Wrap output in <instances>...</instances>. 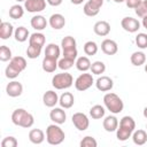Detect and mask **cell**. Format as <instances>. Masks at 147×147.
Listing matches in <instances>:
<instances>
[{
	"label": "cell",
	"instance_id": "d590c367",
	"mask_svg": "<svg viewBox=\"0 0 147 147\" xmlns=\"http://www.w3.org/2000/svg\"><path fill=\"white\" fill-rule=\"evenodd\" d=\"M91 72L93 75H101L106 71V64L102 61H95L91 64Z\"/></svg>",
	"mask_w": 147,
	"mask_h": 147
},
{
	"label": "cell",
	"instance_id": "2e32d148",
	"mask_svg": "<svg viewBox=\"0 0 147 147\" xmlns=\"http://www.w3.org/2000/svg\"><path fill=\"white\" fill-rule=\"evenodd\" d=\"M48 24L51 25V28H53L54 30H61L62 28H64L65 25V18L62 14H53L49 20H48Z\"/></svg>",
	"mask_w": 147,
	"mask_h": 147
},
{
	"label": "cell",
	"instance_id": "f6af8a7d",
	"mask_svg": "<svg viewBox=\"0 0 147 147\" xmlns=\"http://www.w3.org/2000/svg\"><path fill=\"white\" fill-rule=\"evenodd\" d=\"M141 1H142V0H125V3H126V6H127L129 8L136 9V8L140 5Z\"/></svg>",
	"mask_w": 147,
	"mask_h": 147
},
{
	"label": "cell",
	"instance_id": "30bf717a",
	"mask_svg": "<svg viewBox=\"0 0 147 147\" xmlns=\"http://www.w3.org/2000/svg\"><path fill=\"white\" fill-rule=\"evenodd\" d=\"M6 93L8 96L17 98L23 93V85L17 80H11L6 86Z\"/></svg>",
	"mask_w": 147,
	"mask_h": 147
},
{
	"label": "cell",
	"instance_id": "681fc988",
	"mask_svg": "<svg viewBox=\"0 0 147 147\" xmlns=\"http://www.w3.org/2000/svg\"><path fill=\"white\" fill-rule=\"evenodd\" d=\"M70 1H71V3H74V5H80V3H83L84 0H70Z\"/></svg>",
	"mask_w": 147,
	"mask_h": 147
},
{
	"label": "cell",
	"instance_id": "db71d44e",
	"mask_svg": "<svg viewBox=\"0 0 147 147\" xmlns=\"http://www.w3.org/2000/svg\"><path fill=\"white\" fill-rule=\"evenodd\" d=\"M17 2H22V1H25V0H16Z\"/></svg>",
	"mask_w": 147,
	"mask_h": 147
},
{
	"label": "cell",
	"instance_id": "7bdbcfd3",
	"mask_svg": "<svg viewBox=\"0 0 147 147\" xmlns=\"http://www.w3.org/2000/svg\"><path fill=\"white\" fill-rule=\"evenodd\" d=\"M136 14L141 18L147 16V0H142L140 2V5L136 8Z\"/></svg>",
	"mask_w": 147,
	"mask_h": 147
},
{
	"label": "cell",
	"instance_id": "44dd1931",
	"mask_svg": "<svg viewBox=\"0 0 147 147\" xmlns=\"http://www.w3.org/2000/svg\"><path fill=\"white\" fill-rule=\"evenodd\" d=\"M132 140L136 145L138 146H142L147 142V132L145 130H134L132 133Z\"/></svg>",
	"mask_w": 147,
	"mask_h": 147
},
{
	"label": "cell",
	"instance_id": "5bb4252c",
	"mask_svg": "<svg viewBox=\"0 0 147 147\" xmlns=\"http://www.w3.org/2000/svg\"><path fill=\"white\" fill-rule=\"evenodd\" d=\"M59 99H60V98H59L57 93H56L55 91H52V90L46 91V92L44 93V95H42V102H44V105H45L46 107H48V108L55 107L56 103L59 102Z\"/></svg>",
	"mask_w": 147,
	"mask_h": 147
},
{
	"label": "cell",
	"instance_id": "9a60e30c",
	"mask_svg": "<svg viewBox=\"0 0 147 147\" xmlns=\"http://www.w3.org/2000/svg\"><path fill=\"white\" fill-rule=\"evenodd\" d=\"M93 31L100 37H106L110 33V24L107 21H98L93 26Z\"/></svg>",
	"mask_w": 147,
	"mask_h": 147
},
{
	"label": "cell",
	"instance_id": "6da1fadb",
	"mask_svg": "<svg viewBox=\"0 0 147 147\" xmlns=\"http://www.w3.org/2000/svg\"><path fill=\"white\" fill-rule=\"evenodd\" d=\"M136 129V122L131 116H123L118 123L116 130V137L119 141H125L132 137V133Z\"/></svg>",
	"mask_w": 147,
	"mask_h": 147
},
{
	"label": "cell",
	"instance_id": "3957f363",
	"mask_svg": "<svg viewBox=\"0 0 147 147\" xmlns=\"http://www.w3.org/2000/svg\"><path fill=\"white\" fill-rule=\"evenodd\" d=\"M103 103H105V107L114 115L122 113L123 109H124V103H123L122 99L116 93H113V92H109V93L105 94Z\"/></svg>",
	"mask_w": 147,
	"mask_h": 147
},
{
	"label": "cell",
	"instance_id": "cb8c5ba5",
	"mask_svg": "<svg viewBox=\"0 0 147 147\" xmlns=\"http://www.w3.org/2000/svg\"><path fill=\"white\" fill-rule=\"evenodd\" d=\"M60 54H61V51H60V47L56 45V44H48L45 48V56L46 57H51V59H55L57 60L60 57Z\"/></svg>",
	"mask_w": 147,
	"mask_h": 147
},
{
	"label": "cell",
	"instance_id": "52a82bcc",
	"mask_svg": "<svg viewBox=\"0 0 147 147\" xmlns=\"http://www.w3.org/2000/svg\"><path fill=\"white\" fill-rule=\"evenodd\" d=\"M72 124L79 131H85L90 126V119L84 113H75L71 117Z\"/></svg>",
	"mask_w": 147,
	"mask_h": 147
},
{
	"label": "cell",
	"instance_id": "4316f807",
	"mask_svg": "<svg viewBox=\"0 0 147 147\" xmlns=\"http://www.w3.org/2000/svg\"><path fill=\"white\" fill-rule=\"evenodd\" d=\"M83 11L86 16H90V17H93V16H96L100 11V7H98L96 5H94L93 2H91L90 0L84 5L83 7Z\"/></svg>",
	"mask_w": 147,
	"mask_h": 147
},
{
	"label": "cell",
	"instance_id": "74e56055",
	"mask_svg": "<svg viewBox=\"0 0 147 147\" xmlns=\"http://www.w3.org/2000/svg\"><path fill=\"white\" fill-rule=\"evenodd\" d=\"M136 45L141 49L147 48V33H138L136 36Z\"/></svg>",
	"mask_w": 147,
	"mask_h": 147
},
{
	"label": "cell",
	"instance_id": "5b68a950",
	"mask_svg": "<svg viewBox=\"0 0 147 147\" xmlns=\"http://www.w3.org/2000/svg\"><path fill=\"white\" fill-rule=\"evenodd\" d=\"M74 84V78L69 72H61L54 75L52 78V85L55 90H65Z\"/></svg>",
	"mask_w": 147,
	"mask_h": 147
},
{
	"label": "cell",
	"instance_id": "836d02e7",
	"mask_svg": "<svg viewBox=\"0 0 147 147\" xmlns=\"http://www.w3.org/2000/svg\"><path fill=\"white\" fill-rule=\"evenodd\" d=\"M84 53L88 56H92V55H95L98 53V45L96 42L90 40V41H86L84 44Z\"/></svg>",
	"mask_w": 147,
	"mask_h": 147
},
{
	"label": "cell",
	"instance_id": "9c48e42d",
	"mask_svg": "<svg viewBox=\"0 0 147 147\" xmlns=\"http://www.w3.org/2000/svg\"><path fill=\"white\" fill-rule=\"evenodd\" d=\"M46 0H25L24 8L29 13H40L46 8Z\"/></svg>",
	"mask_w": 147,
	"mask_h": 147
},
{
	"label": "cell",
	"instance_id": "8d00e7d4",
	"mask_svg": "<svg viewBox=\"0 0 147 147\" xmlns=\"http://www.w3.org/2000/svg\"><path fill=\"white\" fill-rule=\"evenodd\" d=\"M11 51L8 46L6 45H2L0 47V61L2 62H7V61H10L11 60Z\"/></svg>",
	"mask_w": 147,
	"mask_h": 147
},
{
	"label": "cell",
	"instance_id": "1f68e13d",
	"mask_svg": "<svg viewBox=\"0 0 147 147\" xmlns=\"http://www.w3.org/2000/svg\"><path fill=\"white\" fill-rule=\"evenodd\" d=\"M105 114H106L105 107H102L101 105H95L90 109V116L93 119H100L105 116Z\"/></svg>",
	"mask_w": 147,
	"mask_h": 147
},
{
	"label": "cell",
	"instance_id": "277c9868",
	"mask_svg": "<svg viewBox=\"0 0 147 147\" xmlns=\"http://www.w3.org/2000/svg\"><path fill=\"white\" fill-rule=\"evenodd\" d=\"M64 138H65V133L59 126V124L54 123V124H51V125L47 126V129H46V140L49 145H53V146L60 145V144L63 142Z\"/></svg>",
	"mask_w": 147,
	"mask_h": 147
},
{
	"label": "cell",
	"instance_id": "d4e9b609",
	"mask_svg": "<svg viewBox=\"0 0 147 147\" xmlns=\"http://www.w3.org/2000/svg\"><path fill=\"white\" fill-rule=\"evenodd\" d=\"M45 41H46V38H45V34L41 33V32H34L30 36L29 38V45H34V46H40L42 47L45 45Z\"/></svg>",
	"mask_w": 147,
	"mask_h": 147
},
{
	"label": "cell",
	"instance_id": "bcb514c9",
	"mask_svg": "<svg viewBox=\"0 0 147 147\" xmlns=\"http://www.w3.org/2000/svg\"><path fill=\"white\" fill-rule=\"evenodd\" d=\"M46 1H47V3L51 5V6H53V7H57V6H60V5L62 3L63 0H46Z\"/></svg>",
	"mask_w": 147,
	"mask_h": 147
},
{
	"label": "cell",
	"instance_id": "f35d334b",
	"mask_svg": "<svg viewBox=\"0 0 147 147\" xmlns=\"http://www.w3.org/2000/svg\"><path fill=\"white\" fill-rule=\"evenodd\" d=\"M75 60H71V59H68V57H62L60 61H59V68L61 70H69L70 68H72V65L75 64Z\"/></svg>",
	"mask_w": 147,
	"mask_h": 147
},
{
	"label": "cell",
	"instance_id": "7402d4cb",
	"mask_svg": "<svg viewBox=\"0 0 147 147\" xmlns=\"http://www.w3.org/2000/svg\"><path fill=\"white\" fill-rule=\"evenodd\" d=\"M14 28L9 22H1L0 24V38L6 40L8 38H10L14 33Z\"/></svg>",
	"mask_w": 147,
	"mask_h": 147
},
{
	"label": "cell",
	"instance_id": "4fadbf2b",
	"mask_svg": "<svg viewBox=\"0 0 147 147\" xmlns=\"http://www.w3.org/2000/svg\"><path fill=\"white\" fill-rule=\"evenodd\" d=\"M101 51L106 55H115L118 52V45L113 39H105L101 42Z\"/></svg>",
	"mask_w": 147,
	"mask_h": 147
},
{
	"label": "cell",
	"instance_id": "f1b7e54d",
	"mask_svg": "<svg viewBox=\"0 0 147 147\" xmlns=\"http://www.w3.org/2000/svg\"><path fill=\"white\" fill-rule=\"evenodd\" d=\"M130 61H131V63L133 65L140 67V65L145 64V62H146V55H145L144 52H139V51L138 52H134L130 56Z\"/></svg>",
	"mask_w": 147,
	"mask_h": 147
},
{
	"label": "cell",
	"instance_id": "ee69618b",
	"mask_svg": "<svg viewBox=\"0 0 147 147\" xmlns=\"http://www.w3.org/2000/svg\"><path fill=\"white\" fill-rule=\"evenodd\" d=\"M77 55H78L77 48H76V49H70V51H63V57H68V59H71V60H76V59H77Z\"/></svg>",
	"mask_w": 147,
	"mask_h": 147
},
{
	"label": "cell",
	"instance_id": "d6a6232c",
	"mask_svg": "<svg viewBox=\"0 0 147 147\" xmlns=\"http://www.w3.org/2000/svg\"><path fill=\"white\" fill-rule=\"evenodd\" d=\"M24 15V8L21 5H13L9 8V17L14 20H18Z\"/></svg>",
	"mask_w": 147,
	"mask_h": 147
},
{
	"label": "cell",
	"instance_id": "f546056e",
	"mask_svg": "<svg viewBox=\"0 0 147 147\" xmlns=\"http://www.w3.org/2000/svg\"><path fill=\"white\" fill-rule=\"evenodd\" d=\"M77 42H76V39L71 36H67L62 39L61 41V47H62V51H70V49H76L77 47Z\"/></svg>",
	"mask_w": 147,
	"mask_h": 147
},
{
	"label": "cell",
	"instance_id": "8992f818",
	"mask_svg": "<svg viewBox=\"0 0 147 147\" xmlns=\"http://www.w3.org/2000/svg\"><path fill=\"white\" fill-rule=\"evenodd\" d=\"M94 80H93V76L91 74H87V72H84L82 75H79L76 80H75V87L77 91H86L88 90L92 85H93Z\"/></svg>",
	"mask_w": 147,
	"mask_h": 147
},
{
	"label": "cell",
	"instance_id": "7dc6e473",
	"mask_svg": "<svg viewBox=\"0 0 147 147\" xmlns=\"http://www.w3.org/2000/svg\"><path fill=\"white\" fill-rule=\"evenodd\" d=\"M90 1H91V2H93L94 5H96L98 7H100V8H101V7H102V5H103V1H105V0H90Z\"/></svg>",
	"mask_w": 147,
	"mask_h": 147
},
{
	"label": "cell",
	"instance_id": "d6986e66",
	"mask_svg": "<svg viewBox=\"0 0 147 147\" xmlns=\"http://www.w3.org/2000/svg\"><path fill=\"white\" fill-rule=\"evenodd\" d=\"M59 103L64 109L71 108L74 106V103H75V96H74V94L70 93V92H64L63 94H61V96L59 99Z\"/></svg>",
	"mask_w": 147,
	"mask_h": 147
},
{
	"label": "cell",
	"instance_id": "ba28073f",
	"mask_svg": "<svg viewBox=\"0 0 147 147\" xmlns=\"http://www.w3.org/2000/svg\"><path fill=\"white\" fill-rule=\"evenodd\" d=\"M121 26L130 33H134L140 29V22L137 18H133L131 16H126L124 18H122L121 21Z\"/></svg>",
	"mask_w": 147,
	"mask_h": 147
},
{
	"label": "cell",
	"instance_id": "c3c4849f",
	"mask_svg": "<svg viewBox=\"0 0 147 147\" xmlns=\"http://www.w3.org/2000/svg\"><path fill=\"white\" fill-rule=\"evenodd\" d=\"M142 26L147 30V16H145V17H142Z\"/></svg>",
	"mask_w": 147,
	"mask_h": 147
},
{
	"label": "cell",
	"instance_id": "4dcf8cb0",
	"mask_svg": "<svg viewBox=\"0 0 147 147\" xmlns=\"http://www.w3.org/2000/svg\"><path fill=\"white\" fill-rule=\"evenodd\" d=\"M9 63L13 65V67H15L17 70H20L21 72L23 71V70H25V68H26V60L23 57V56H14V57H11V60L9 61Z\"/></svg>",
	"mask_w": 147,
	"mask_h": 147
},
{
	"label": "cell",
	"instance_id": "816d5d0a",
	"mask_svg": "<svg viewBox=\"0 0 147 147\" xmlns=\"http://www.w3.org/2000/svg\"><path fill=\"white\" fill-rule=\"evenodd\" d=\"M114 2H116V3H122V2H125V0H113Z\"/></svg>",
	"mask_w": 147,
	"mask_h": 147
},
{
	"label": "cell",
	"instance_id": "ffe728a7",
	"mask_svg": "<svg viewBox=\"0 0 147 147\" xmlns=\"http://www.w3.org/2000/svg\"><path fill=\"white\" fill-rule=\"evenodd\" d=\"M29 140L34 145H40L45 140V133L40 129H32L29 132Z\"/></svg>",
	"mask_w": 147,
	"mask_h": 147
},
{
	"label": "cell",
	"instance_id": "e575fe53",
	"mask_svg": "<svg viewBox=\"0 0 147 147\" xmlns=\"http://www.w3.org/2000/svg\"><path fill=\"white\" fill-rule=\"evenodd\" d=\"M41 49H42V47H40V46L29 45L28 48H26V55H28V57L31 59V60L37 59V57L41 54Z\"/></svg>",
	"mask_w": 147,
	"mask_h": 147
},
{
	"label": "cell",
	"instance_id": "603a6c76",
	"mask_svg": "<svg viewBox=\"0 0 147 147\" xmlns=\"http://www.w3.org/2000/svg\"><path fill=\"white\" fill-rule=\"evenodd\" d=\"M42 70L46 72H54L56 70V68L59 67V62L55 59H51V57H44L42 63H41Z\"/></svg>",
	"mask_w": 147,
	"mask_h": 147
},
{
	"label": "cell",
	"instance_id": "484cf974",
	"mask_svg": "<svg viewBox=\"0 0 147 147\" xmlns=\"http://www.w3.org/2000/svg\"><path fill=\"white\" fill-rule=\"evenodd\" d=\"M76 68L79 70V71H82V72H86L87 70H90L91 69V61H90V59L87 57V56H79L77 60H76Z\"/></svg>",
	"mask_w": 147,
	"mask_h": 147
},
{
	"label": "cell",
	"instance_id": "f5cc1de1",
	"mask_svg": "<svg viewBox=\"0 0 147 147\" xmlns=\"http://www.w3.org/2000/svg\"><path fill=\"white\" fill-rule=\"evenodd\" d=\"M145 71L147 72V64H145Z\"/></svg>",
	"mask_w": 147,
	"mask_h": 147
},
{
	"label": "cell",
	"instance_id": "ab89813d",
	"mask_svg": "<svg viewBox=\"0 0 147 147\" xmlns=\"http://www.w3.org/2000/svg\"><path fill=\"white\" fill-rule=\"evenodd\" d=\"M5 74H6V77L9 78V79H15L16 77H18V75L21 74L20 70H17L15 67H13L10 63L6 67V70H5Z\"/></svg>",
	"mask_w": 147,
	"mask_h": 147
},
{
	"label": "cell",
	"instance_id": "8fae6325",
	"mask_svg": "<svg viewBox=\"0 0 147 147\" xmlns=\"http://www.w3.org/2000/svg\"><path fill=\"white\" fill-rule=\"evenodd\" d=\"M49 118H51L52 122H54V123L61 125V124L65 123L67 114H65V111L63 110L62 107H60V108H56V107L54 108V107H53V109H52L51 113H49Z\"/></svg>",
	"mask_w": 147,
	"mask_h": 147
},
{
	"label": "cell",
	"instance_id": "7c38bea8",
	"mask_svg": "<svg viewBox=\"0 0 147 147\" xmlns=\"http://www.w3.org/2000/svg\"><path fill=\"white\" fill-rule=\"evenodd\" d=\"M95 86H96V88H98L99 91H101V92H108V91H110V90L113 88L114 82H113V79H111L110 77H108V76H100V77L96 79V82H95Z\"/></svg>",
	"mask_w": 147,
	"mask_h": 147
},
{
	"label": "cell",
	"instance_id": "f907efd6",
	"mask_svg": "<svg viewBox=\"0 0 147 147\" xmlns=\"http://www.w3.org/2000/svg\"><path fill=\"white\" fill-rule=\"evenodd\" d=\"M142 114H144V117H145V118H147V107H145V108H144V113H142Z\"/></svg>",
	"mask_w": 147,
	"mask_h": 147
},
{
	"label": "cell",
	"instance_id": "7a4b0ae2",
	"mask_svg": "<svg viewBox=\"0 0 147 147\" xmlns=\"http://www.w3.org/2000/svg\"><path fill=\"white\" fill-rule=\"evenodd\" d=\"M11 122L21 127H25L29 129L33 125L34 123V118L32 116V114L28 113L25 109L23 108H17L13 111L11 114Z\"/></svg>",
	"mask_w": 147,
	"mask_h": 147
},
{
	"label": "cell",
	"instance_id": "60d3db41",
	"mask_svg": "<svg viewBox=\"0 0 147 147\" xmlns=\"http://www.w3.org/2000/svg\"><path fill=\"white\" fill-rule=\"evenodd\" d=\"M79 145H80V147H96L98 146V142H96V140L93 137L86 136V137H84L82 139V141H80Z\"/></svg>",
	"mask_w": 147,
	"mask_h": 147
},
{
	"label": "cell",
	"instance_id": "83f0119b",
	"mask_svg": "<svg viewBox=\"0 0 147 147\" xmlns=\"http://www.w3.org/2000/svg\"><path fill=\"white\" fill-rule=\"evenodd\" d=\"M29 34H30V33H29V30H28L26 28H24V26H18V28H16V30H15V32H14L15 40L18 41V42H24V41H26L28 38H30Z\"/></svg>",
	"mask_w": 147,
	"mask_h": 147
},
{
	"label": "cell",
	"instance_id": "b9f144b4",
	"mask_svg": "<svg viewBox=\"0 0 147 147\" xmlns=\"http://www.w3.org/2000/svg\"><path fill=\"white\" fill-rule=\"evenodd\" d=\"M17 145H18V142H17L16 138L11 137V136L3 138L1 141V147H17Z\"/></svg>",
	"mask_w": 147,
	"mask_h": 147
},
{
	"label": "cell",
	"instance_id": "e0dca14e",
	"mask_svg": "<svg viewBox=\"0 0 147 147\" xmlns=\"http://www.w3.org/2000/svg\"><path fill=\"white\" fill-rule=\"evenodd\" d=\"M102 125H103V129L107 132H114L118 127V119H117L116 116L109 115V116L105 117V119L102 122Z\"/></svg>",
	"mask_w": 147,
	"mask_h": 147
},
{
	"label": "cell",
	"instance_id": "ac0fdd59",
	"mask_svg": "<svg viewBox=\"0 0 147 147\" xmlns=\"http://www.w3.org/2000/svg\"><path fill=\"white\" fill-rule=\"evenodd\" d=\"M47 23H48L47 20H46L42 15H34V16L31 18V21H30L31 26H32L34 30H37V31H42L44 29H46Z\"/></svg>",
	"mask_w": 147,
	"mask_h": 147
},
{
	"label": "cell",
	"instance_id": "11a10c76",
	"mask_svg": "<svg viewBox=\"0 0 147 147\" xmlns=\"http://www.w3.org/2000/svg\"><path fill=\"white\" fill-rule=\"evenodd\" d=\"M146 129H147V125H146Z\"/></svg>",
	"mask_w": 147,
	"mask_h": 147
}]
</instances>
